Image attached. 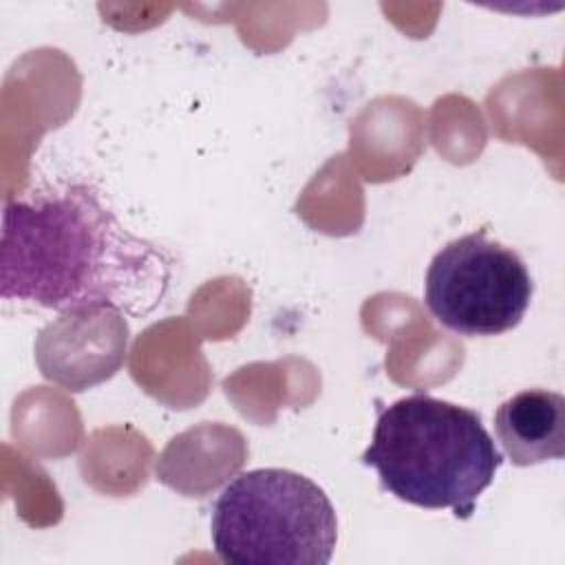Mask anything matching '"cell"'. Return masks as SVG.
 <instances>
[{"mask_svg": "<svg viewBox=\"0 0 565 565\" xmlns=\"http://www.w3.org/2000/svg\"><path fill=\"white\" fill-rule=\"evenodd\" d=\"M172 258L124 227L88 183L9 199L0 296L60 313L113 309L146 318L168 296Z\"/></svg>", "mask_w": 565, "mask_h": 565, "instance_id": "6da1fadb", "label": "cell"}, {"mask_svg": "<svg viewBox=\"0 0 565 565\" xmlns=\"http://www.w3.org/2000/svg\"><path fill=\"white\" fill-rule=\"evenodd\" d=\"M362 463L395 499L470 519L503 452L477 411L413 393L380 411Z\"/></svg>", "mask_w": 565, "mask_h": 565, "instance_id": "7a4b0ae2", "label": "cell"}, {"mask_svg": "<svg viewBox=\"0 0 565 565\" xmlns=\"http://www.w3.org/2000/svg\"><path fill=\"white\" fill-rule=\"evenodd\" d=\"M210 536L216 556L232 565H327L338 543V516L309 477L256 468L221 490Z\"/></svg>", "mask_w": 565, "mask_h": 565, "instance_id": "3957f363", "label": "cell"}, {"mask_svg": "<svg viewBox=\"0 0 565 565\" xmlns=\"http://www.w3.org/2000/svg\"><path fill=\"white\" fill-rule=\"evenodd\" d=\"M534 282L523 258L486 230L446 243L424 278L433 318L463 335L490 338L514 329L530 309Z\"/></svg>", "mask_w": 565, "mask_h": 565, "instance_id": "277c9868", "label": "cell"}, {"mask_svg": "<svg viewBox=\"0 0 565 565\" xmlns=\"http://www.w3.org/2000/svg\"><path fill=\"white\" fill-rule=\"evenodd\" d=\"M494 433L505 457L536 466L565 455V397L547 388H525L499 404Z\"/></svg>", "mask_w": 565, "mask_h": 565, "instance_id": "5b68a950", "label": "cell"}]
</instances>
